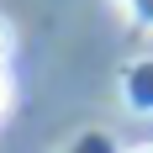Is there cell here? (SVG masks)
Listing matches in <instances>:
<instances>
[{
  "label": "cell",
  "instance_id": "7a4b0ae2",
  "mask_svg": "<svg viewBox=\"0 0 153 153\" xmlns=\"http://www.w3.org/2000/svg\"><path fill=\"white\" fill-rule=\"evenodd\" d=\"M122 5H127V16H132V21L153 27V0H122Z\"/></svg>",
  "mask_w": 153,
  "mask_h": 153
},
{
  "label": "cell",
  "instance_id": "3957f363",
  "mask_svg": "<svg viewBox=\"0 0 153 153\" xmlns=\"http://www.w3.org/2000/svg\"><path fill=\"white\" fill-rule=\"evenodd\" d=\"M5 106H11V79L0 74V111H5Z\"/></svg>",
  "mask_w": 153,
  "mask_h": 153
},
{
  "label": "cell",
  "instance_id": "5b68a950",
  "mask_svg": "<svg viewBox=\"0 0 153 153\" xmlns=\"http://www.w3.org/2000/svg\"><path fill=\"white\" fill-rule=\"evenodd\" d=\"M127 153H153V143H137V148H127Z\"/></svg>",
  "mask_w": 153,
  "mask_h": 153
},
{
  "label": "cell",
  "instance_id": "277c9868",
  "mask_svg": "<svg viewBox=\"0 0 153 153\" xmlns=\"http://www.w3.org/2000/svg\"><path fill=\"white\" fill-rule=\"evenodd\" d=\"M5 53H11V37H5V27H0V58H5Z\"/></svg>",
  "mask_w": 153,
  "mask_h": 153
},
{
  "label": "cell",
  "instance_id": "6da1fadb",
  "mask_svg": "<svg viewBox=\"0 0 153 153\" xmlns=\"http://www.w3.org/2000/svg\"><path fill=\"white\" fill-rule=\"evenodd\" d=\"M127 106L132 111H153V58H143V63H132L127 69Z\"/></svg>",
  "mask_w": 153,
  "mask_h": 153
}]
</instances>
